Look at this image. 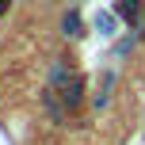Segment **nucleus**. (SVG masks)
Masks as SVG:
<instances>
[{
    "label": "nucleus",
    "instance_id": "obj_1",
    "mask_svg": "<svg viewBox=\"0 0 145 145\" xmlns=\"http://www.w3.org/2000/svg\"><path fill=\"white\" fill-rule=\"evenodd\" d=\"M95 31H99V35H115V15L99 12V15H95Z\"/></svg>",
    "mask_w": 145,
    "mask_h": 145
},
{
    "label": "nucleus",
    "instance_id": "obj_2",
    "mask_svg": "<svg viewBox=\"0 0 145 145\" xmlns=\"http://www.w3.org/2000/svg\"><path fill=\"white\" fill-rule=\"evenodd\" d=\"M61 31H65V35H80V15H76V12H69L65 19H61Z\"/></svg>",
    "mask_w": 145,
    "mask_h": 145
},
{
    "label": "nucleus",
    "instance_id": "obj_3",
    "mask_svg": "<svg viewBox=\"0 0 145 145\" xmlns=\"http://www.w3.org/2000/svg\"><path fill=\"white\" fill-rule=\"evenodd\" d=\"M61 95H65V103H69V107H72V103H76V99H80V80H76V76H72V80H69V84H65V92H61Z\"/></svg>",
    "mask_w": 145,
    "mask_h": 145
},
{
    "label": "nucleus",
    "instance_id": "obj_4",
    "mask_svg": "<svg viewBox=\"0 0 145 145\" xmlns=\"http://www.w3.org/2000/svg\"><path fill=\"white\" fill-rule=\"evenodd\" d=\"M138 12V0H118V15H134Z\"/></svg>",
    "mask_w": 145,
    "mask_h": 145
},
{
    "label": "nucleus",
    "instance_id": "obj_5",
    "mask_svg": "<svg viewBox=\"0 0 145 145\" xmlns=\"http://www.w3.org/2000/svg\"><path fill=\"white\" fill-rule=\"evenodd\" d=\"M4 12H8V0H0V15H4Z\"/></svg>",
    "mask_w": 145,
    "mask_h": 145
}]
</instances>
